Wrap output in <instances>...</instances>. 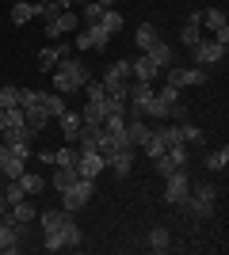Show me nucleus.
I'll use <instances>...</instances> for the list:
<instances>
[{
  "mask_svg": "<svg viewBox=\"0 0 229 255\" xmlns=\"http://www.w3.org/2000/svg\"><path fill=\"white\" fill-rule=\"evenodd\" d=\"M218 194H222L218 183H191V194H187V202L180 206V210H184L187 217L207 221V217H214V213H218Z\"/></svg>",
  "mask_w": 229,
  "mask_h": 255,
  "instance_id": "f257e3e1",
  "label": "nucleus"
},
{
  "mask_svg": "<svg viewBox=\"0 0 229 255\" xmlns=\"http://www.w3.org/2000/svg\"><path fill=\"white\" fill-rule=\"evenodd\" d=\"M88 80H92V69H88L84 61H76L73 53H69L65 61H57V69H54V92H61V96H69V92H84Z\"/></svg>",
  "mask_w": 229,
  "mask_h": 255,
  "instance_id": "f03ea898",
  "label": "nucleus"
},
{
  "mask_svg": "<svg viewBox=\"0 0 229 255\" xmlns=\"http://www.w3.org/2000/svg\"><path fill=\"white\" fill-rule=\"evenodd\" d=\"M226 50L229 46H222V42H214V38H199L195 46H191V65H199V69H218L222 61H226Z\"/></svg>",
  "mask_w": 229,
  "mask_h": 255,
  "instance_id": "7ed1b4c3",
  "label": "nucleus"
},
{
  "mask_svg": "<svg viewBox=\"0 0 229 255\" xmlns=\"http://www.w3.org/2000/svg\"><path fill=\"white\" fill-rule=\"evenodd\" d=\"M92 194H96V179H84V175H76V179L69 183L65 191H61V210L76 213L80 206L92 202Z\"/></svg>",
  "mask_w": 229,
  "mask_h": 255,
  "instance_id": "20e7f679",
  "label": "nucleus"
},
{
  "mask_svg": "<svg viewBox=\"0 0 229 255\" xmlns=\"http://www.w3.org/2000/svg\"><path fill=\"white\" fill-rule=\"evenodd\" d=\"M164 73H168L164 84L180 88V92H184V88H199V84H207V80H210V73H207V69H199V65H168Z\"/></svg>",
  "mask_w": 229,
  "mask_h": 255,
  "instance_id": "39448f33",
  "label": "nucleus"
},
{
  "mask_svg": "<svg viewBox=\"0 0 229 255\" xmlns=\"http://www.w3.org/2000/svg\"><path fill=\"white\" fill-rule=\"evenodd\" d=\"M187 194H191V175H187V168H176L172 175H164V202L168 206H180L187 202Z\"/></svg>",
  "mask_w": 229,
  "mask_h": 255,
  "instance_id": "423d86ee",
  "label": "nucleus"
},
{
  "mask_svg": "<svg viewBox=\"0 0 229 255\" xmlns=\"http://www.w3.org/2000/svg\"><path fill=\"white\" fill-rule=\"evenodd\" d=\"M23 240H27V225L11 221V217H4V221H0V255H15V252H23Z\"/></svg>",
  "mask_w": 229,
  "mask_h": 255,
  "instance_id": "0eeeda50",
  "label": "nucleus"
},
{
  "mask_svg": "<svg viewBox=\"0 0 229 255\" xmlns=\"http://www.w3.org/2000/svg\"><path fill=\"white\" fill-rule=\"evenodd\" d=\"M111 46V34L99 27V23H88L84 31H76L73 34V50L76 53H84V50H107Z\"/></svg>",
  "mask_w": 229,
  "mask_h": 255,
  "instance_id": "6e6552de",
  "label": "nucleus"
},
{
  "mask_svg": "<svg viewBox=\"0 0 229 255\" xmlns=\"http://www.w3.org/2000/svg\"><path fill=\"white\" fill-rule=\"evenodd\" d=\"M69 53H76V50H73V42H65V38L50 42L46 50H38V73H54L57 61H65Z\"/></svg>",
  "mask_w": 229,
  "mask_h": 255,
  "instance_id": "1a4fd4ad",
  "label": "nucleus"
},
{
  "mask_svg": "<svg viewBox=\"0 0 229 255\" xmlns=\"http://www.w3.org/2000/svg\"><path fill=\"white\" fill-rule=\"evenodd\" d=\"M76 27H80V15H76L73 8H61L54 19H46V34H50L54 42H57V38H65V34H73Z\"/></svg>",
  "mask_w": 229,
  "mask_h": 255,
  "instance_id": "9d476101",
  "label": "nucleus"
},
{
  "mask_svg": "<svg viewBox=\"0 0 229 255\" xmlns=\"http://www.w3.org/2000/svg\"><path fill=\"white\" fill-rule=\"evenodd\" d=\"M203 31H210V38L222 46H229V19L222 8H207L203 11Z\"/></svg>",
  "mask_w": 229,
  "mask_h": 255,
  "instance_id": "9b49d317",
  "label": "nucleus"
},
{
  "mask_svg": "<svg viewBox=\"0 0 229 255\" xmlns=\"http://www.w3.org/2000/svg\"><path fill=\"white\" fill-rule=\"evenodd\" d=\"M107 168V160L99 156L96 149H84L76 156V175H84V179H99V171Z\"/></svg>",
  "mask_w": 229,
  "mask_h": 255,
  "instance_id": "f8f14e48",
  "label": "nucleus"
},
{
  "mask_svg": "<svg viewBox=\"0 0 229 255\" xmlns=\"http://www.w3.org/2000/svg\"><path fill=\"white\" fill-rule=\"evenodd\" d=\"M99 137H103V122H84V118H80V133H76L73 145L84 152V149H96Z\"/></svg>",
  "mask_w": 229,
  "mask_h": 255,
  "instance_id": "ddd939ff",
  "label": "nucleus"
},
{
  "mask_svg": "<svg viewBox=\"0 0 229 255\" xmlns=\"http://www.w3.org/2000/svg\"><path fill=\"white\" fill-rule=\"evenodd\" d=\"M23 171H27V160H19L8 145H0V175L4 179H19Z\"/></svg>",
  "mask_w": 229,
  "mask_h": 255,
  "instance_id": "4468645a",
  "label": "nucleus"
},
{
  "mask_svg": "<svg viewBox=\"0 0 229 255\" xmlns=\"http://www.w3.org/2000/svg\"><path fill=\"white\" fill-rule=\"evenodd\" d=\"M153 133V122H145V118H126V137H130L134 149H142L145 141H149Z\"/></svg>",
  "mask_w": 229,
  "mask_h": 255,
  "instance_id": "2eb2a0df",
  "label": "nucleus"
},
{
  "mask_svg": "<svg viewBox=\"0 0 229 255\" xmlns=\"http://www.w3.org/2000/svg\"><path fill=\"white\" fill-rule=\"evenodd\" d=\"M54 122H57V129L65 133V141L73 145V141H76V133H80V111H69V107H65V111H61V115H57Z\"/></svg>",
  "mask_w": 229,
  "mask_h": 255,
  "instance_id": "dca6fc26",
  "label": "nucleus"
},
{
  "mask_svg": "<svg viewBox=\"0 0 229 255\" xmlns=\"http://www.w3.org/2000/svg\"><path fill=\"white\" fill-rule=\"evenodd\" d=\"M130 76H134V80H149V84H153V80L161 76V65H157V61H149V57L142 53L138 61H130Z\"/></svg>",
  "mask_w": 229,
  "mask_h": 255,
  "instance_id": "f3484780",
  "label": "nucleus"
},
{
  "mask_svg": "<svg viewBox=\"0 0 229 255\" xmlns=\"http://www.w3.org/2000/svg\"><path fill=\"white\" fill-rule=\"evenodd\" d=\"M107 168L119 175V179H126L130 175V168H134V149H119V152H111L107 156Z\"/></svg>",
  "mask_w": 229,
  "mask_h": 255,
  "instance_id": "a211bd4d",
  "label": "nucleus"
},
{
  "mask_svg": "<svg viewBox=\"0 0 229 255\" xmlns=\"http://www.w3.org/2000/svg\"><path fill=\"white\" fill-rule=\"evenodd\" d=\"M199 38H203V11H191V19H187V23H184V31H180V42L191 50Z\"/></svg>",
  "mask_w": 229,
  "mask_h": 255,
  "instance_id": "6ab92c4d",
  "label": "nucleus"
},
{
  "mask_svg": "<svg viewBox=\"0 0 229 255\" xmlns=\"http://www.w3.org/2000/svg\"><path fill=\"white\" fill-rule=\"evenodd\" d=\"M145 248H149V252H168V248H172V233H168L164 225H153L149 233H145Z\"/></svg>",
  "mask_w": 229,
  "mask_h": 255,
  "instance_id": "aec40b11",
  "label": "nucleus"
},
{
  "mask_svg": "<svg viewBox=\"0 0 229 255\" xmlns=\"http://www.w3.org/2000/svg\"><path fill=\"white\" fill-rule=\"evenodd\" d=\"M145 57H149V61H157V65H161V69H168V65H176V53H172V46L164 42V38H157V42H153L149 50H145Z\"/></svg>",
  "mask_w": 229,
  "mask_h": 255,
  "instance_id": "412c9836",
  "label": "nucleus"
},
{
  "mask_svg": "<svg viewBox=\"0 0 229 255\" xmlns=\"http://www.w3.org/2000/svg\"><path fill=\"white\" fill-rule=\"evenodd\" d=\"M50 122H54V118L46 115L42 107H31V111H23V126L31 129L34 137H38V133H42V129H46V126H50Z\"/></svg>",
  "mask_w": 229,
  "mask_h": 255,
  "instance_id": "4be33fe9",
  "label": "nucleus"
},
{
  "mask_svg": "<svg viewBox=\"0 0 229 255\" xmlns=\"http://www.w3.org/2000/svg\"><path fill=\"white\" fill-rule=\"evenodd\" d=\"M0 137H4V145H34V133L23 126V122H19V126H4V129H0Z\"/></svg>",
  "mask_w": 229,
  "mask_h": 255,
  "instance_id": "5701e85b",
  "label": "nucleus"
},
{
  "mask_svg": "<svg viewBox=\"0 0 229 255\" xmlns=\"http://www.w3.org/2000/svg\"><path fill=\"white\" fill-rule=\"evenodd\" d=\"M69 217H73L69 210H42V213H38V225H42V233H57Z\"/></svg>",
  "mask_w": 229,
  "mask_h": 255,
  "instance_id": "b1692460",
  "label": "nucleus"
},
{
  "mask_svg": "<svg viewBox=\"0 0 229 255\" xmlns=\"http://www.w3.org/2000/svg\"><path fill=\"white\" fill-rule=\"evenodd\" d=\"M8 217H11V221H19V225H31L34 217H38V210L31 206V198H19V202L8 210Z\"/></svg>",
  "mask_w": 229,
  "mask_h": 255,
  "instance_id": "393cba45",
  "label": "nucleus"
},
{
  "mask_svg": "<svg viewBox=\"0 0 229 255\" xmlns=\"http://www.w3.org/2000/svg\"><path fill=\"white\" fill-rule=\"evenodd\" d=\"M19 187H23V194H27V198H34V194L46 191V179L38 175V171H23V175H19Z\"/></svg>",
  "mask_w": 229,
  "mask_h": 255,
  "instance_id": "a878e982",
  "label": "nucleus"
},
{
  "mask_svg": "<svg viewBox=\"0 0 229 255\" xmlns=\"http://www.w3.org/2000/svg\"><path fill=\"white\" fill-rule=\"evenodd\" d=\"M61 244H65V248H80V244H84V233H80V225H76L73 217L61 225Z\"/></svg>",
  "mask_w": 229,
  "mask_h": 255,
  "instance_id": "bb28decb",
  "label": "nucleus"
},
{
  "mask_svg": "<svg viewBox=\"0 0 229 255\" xmlns=\"http://www.w3.org/2000/svg\"><path fill=\"white\" fill-rule=\"evenodd\" d=\"M73 179H76V168H54V175L46 179V187H54V191L61 194V191H65V187H69Z\"/></svg>",
  "mask_w": 229,
  "mask_h": 255,
  "instance_id": "cd10ccee",
  "label": "nucleus"
},
{
  "mask_svg": "<svg viewBox=\"0 0 229 255\" xmlns=\"http://www.w3.org/2000/svg\"><path fill=\"white\" fill-rule=\"evenodd\" d=\"M31 19H34V4L31 0H15V4H11V23L23 27V23H31Z\"/></svg>",
  "mask_w": 229,
  "mask_h": 255,
  "instance_id": "c85d7f7f",
  "label": "nucleus"
},
{
  "mask_svg": "<svg viewBox=\"0 0 229 255\" xmlns=\"http://www.w3.org/2000/svg\"><path fill=\"white\" fill-rule=\"evenodd\" d=\"M99 27H103V31L111 34V38H115V34L122 31V27H126V19H122V11H115V8H107L103 11V19H99Z\"/></svg>",
  "mask_w": 229,
  "mask_h": 255,
  "instance_id": "c756f323",
  "label": "nucleus"
},
{
  "mask_svg": "<svg viewBox=\"0 0 229 255\" xmlns=\"http://www.w3.org/2000/svg\"><path fill=\"white\" fill-rule=\"evenodd\" d=\"M157 38H161V34H157V27H153V23H142V27H138V31H134V42H138V50H149L153 42H157Z\"/></svg>",
  "mask_w": 229,
  "mask_h": 255,
  "instance_id": "7c9ffc66",
  "label": "nucleus"
},
{
  "mask_svg": "<svg viewBox=\"0 0 229 255\" xmlns=\"http://www.w3.org/2000/svg\"><path fill=\"white\" fill-rule=\"evenodd\" d=\"M42 111L50 118H57L61 111H65V96H61V92H46V96H42Z\"/></svg>",
  "mask_w": 229,
  "mask_h": 255,
  "instance_id": "2f4dec72",
  "label": "nucleus"
},
{
  "mask_svg": "<svg viewBox=\"0 0 229 255\" xmlns=\"http://www.w3.org/2000/svg\"><path fill=\"white\" fill-rule=\"evenodd\" d=\"M31 4H34V15H38V19H54L57 11L65 8L61 0H31Z\"/></svg>",
  "mask_w": 229,
  "mask_h": 255,
  "instance_id": "473e14b6",
  "label": "nucleus"
},
{
  "mask_svg": "<svg viewBox=\"0 0 229 255\" xmlns=\"http://www.w3.org/2000/svg\"><path fill=\"white\" fill-rule=\"evenodd\" d=\"M164 149H168V145H164V137H161V129L153 126V133H149V141H145V145H142V152H145V156H149V160H157V156H161Z\"/></svg>",
  "mask_w": 229,
  "mask_h": 255,
  "instance_id": "72a5a7b5",
  "label": "nucleus"
},
{
  "mask_svg": "<svg viewBox=\"0 0 229 255\" xmlns=\"http://www.w3.org/2000/svg\"><path fill=\"white\" fill-rule=\"evenodd\" d=\"M76 156H80V149H73V145L54 149V168H76Z\"/></svg>",
  "mask_w": 229,
  "mask_h": 255,
  "instance_id": "f704fd0d",
  "label": "nucleus"
},
{
  "mask_svg": "<svg viewBox=\"0 0 229 255\" xmlns=\"http://www.w3.org/2000/svg\"><path fill=\"white\" fill-rule=\"evenodd\" d=\"M80 8H84V11H80V19H84V23H99V19H103V11H107V4H103V0H88V4H80Z\"/></svg>",
  "mask_w": 229,
  "mask_h": 255,
  "instance_id": "c9c22d12",
  "label": "nucleus"
},
{
  "mask_svg": "<svg viewBox=\"0 0 229 255\" xmlns=\"http://www.w3.org/2000/svg\"><path fill=\"white\" fill-rule=\"evenodd\" d=\"M226 164H229V149L222 145V149H214L207 156V171H226Z\"/></svg>",
  "mask_w": 229,
  "mask_h": 255,
  "instance_id": "e433bc0d",
  "label": "nucleus"
},
{
  "mask_svg": "<svg viewBox=\"0 0 229 255\" xmlns=\"http://www.w3.org/2000/svg\"><path fill=\"white\" fill-rule=\"evenodd\" d=\"M180 133H184L187 145H203V141H207V133H203L199 126H191V122H180Z\"/></svg>",
  "mask_w": 229,
  "mask_h": 255,
  "instance_id": "4c0bfd02",
  "label": "nucleus"
},
{
  "mask_svg": "<svg viewBox=\"0 0 229 255\" xmlns=\"http://www.w3.org/2000/svg\"><path fill=\"white\" fill-rule=\"evenodd\" d=\"M4 198H8V206H15L19 198H27L23 187H19V179H4Z\"/></svg>",
  "mask_w": 229,
  "mask_h": 255,
  "instance_id": "58836bf2",
  "label": "nucleus"
},
{
  "mask_svg": "<svg viewBox=\"0 0 229 255\" xmlns=\"http://www.w3.org/2000/svg\"><path fill=\"white\" fill-rule=\"evenodd\" d=\"M19 107V88H0V111Z\"/></svg>",
  "mask_w": 229,
  "mask_h": 255,
  "instance_id": "ea45409f",
  "label": "nucleus"
},
{
  "mask_svg": "<svg viewBox=\"0 0 229 255\" xmlns=\"http://www.w3.org/2000/svg\"><path fill=\"white\" fill-rule=\"evenodd\" d=\"M153 168H157V175L164 179V175H172V171H176V164H172V156H168V152H161V156L153 160Z\"/></svg>",
  "mask_w": 229,
  "mask_h": 255,
  "instance_id": "a19ab883",
  "label": "nucleus"
},
{
  "mask_svg": "<svg viewBox=\"0 0 229 255\" xmlns=\"http://www.w3.org/2000/svg\"><path fill=\"white\" fill-rule=\"evenodd\" d=\"M157 96H161L164 103H176V99H180V88H172V84H164L161 92H157Z\"/></svg>",
  "mask_w": 229,
  "mask_h": 255,
  "instance_id": "79ce46f5",
  "label": "nucleus"
},
{
  "mask_svg": "<svg viewBox=\"0 0 229 255\" xmlns=\"http://www.w3.org/2000/svg\"><path fill=\"white\" fill-rule=\"evenodd\" d=\"M4 126H8V118H4V111H0V129H4Z\"/></svg>",
  "mask_w": 229,
  "mask_h": 255,
  "instance_id": "37998d69",
  "label": "nucleus"
},
{
  "mask_svg": "<svg viewBox=\"0 0 229 255\" xmlns=\"http://www.w3.org/2000/svg\"><path fill=\"white\" fill-rule=\"evenodd\" d=\"M69 4H88V0H65V8H69Z\"/></svg>",
  "mask_w": 229,
  "mask_h": 255,
  "instance_id": "c03bdc74",
  "label": "nucleus"
},
{
  "mask_svg": "<svg viewBox=\"0 0 229 255\" xmlns=\"http://www.w3.org/2000/svg\"><path fill=\"white\" fill-rule=\"evenodd\" d=\"M103 4H107V8H115V4H119V0H103Z\"/></svg>",
  "mask_w": 229,
  "mask_h": 255,
  "instance_id": "a18cd8bd",
  "label": "nucleus"
},
{
  "mask_svg": "<svg viewBox=\"0 0 229 255\" xmlns=\"http://www.w3.org/2000/svg\"><path fill=\"white\" fill-rule=\"evenodd\" d=\"M61 4H65V0H61Z\"/></svg>",
  "mask_w": 229,
  "mask_h": 255,
  "instance_id": "49530a36",
  "label": "nucleus"
},
{
  "mask_svg": "<svg viewBox=\"0 0 229 255\" xmlns=\"http://www.w3.org/2000/svg\"><path fill=\"white\" fill-rule=\"evenodd\" d=\"M0 221H4V217H0Z\"/></svg>",
  "mask_w": 229,
  "mask_h": 255,
  "instance_id": "de8ad7c7",
  "label": "nucleus"
}]
</instances>
